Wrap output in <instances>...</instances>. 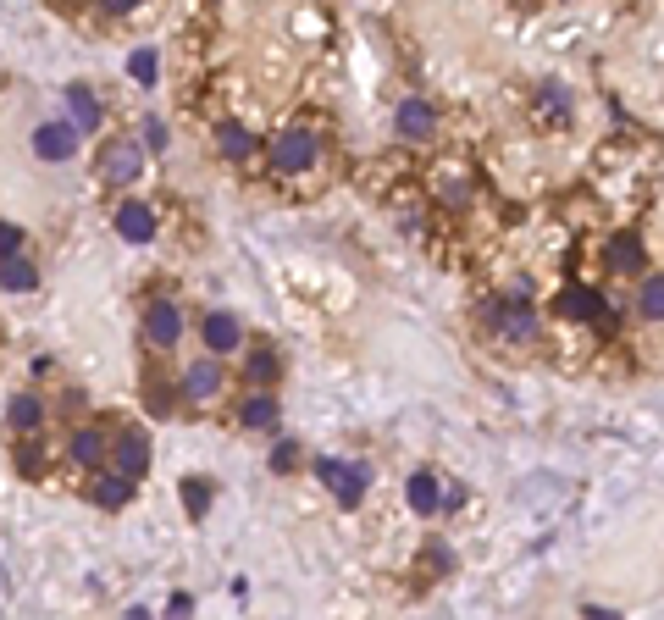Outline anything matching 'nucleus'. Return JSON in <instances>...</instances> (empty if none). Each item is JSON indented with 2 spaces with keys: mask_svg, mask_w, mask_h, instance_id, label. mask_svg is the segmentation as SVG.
<instances>
[{
  "mask_svg": "<svg viewBox=\"0 0 664 620\" xmlns=\"http://www.w3.org/2000/svg\"><path fill=\"white\" fill-rule=\"evenodd\" d=\"M144 410H150V416H172V394H166L161 382H155L150 394H144Z\"/></svg>",
  "mask_w": 664,
  "mask_h": 620,
  "instance_id": "29",
  "label": "nucleus"
},
{
  "mask_svg": "<svg viewBox=\"0 0 664 620\" xmlns=\"http://www.w3.org/2000/svg\"><path fill=\"white\" fill-rule=\"evenodd\" d=\"M543 106H554V111H570V95L559 84H543Z\"/></svg>",
  "mask_w": 664,
  "mask_h": 620,
  "instance_id": "31",
  "label": "nucleus"
},
{
  "mask_svg": "<svg viewBox=\"0 0 664 620\" xmlns=\"http://www.w3.org/2000/svg\"><path fill=\"white\" fill-rule=\"evenodd\" d=\"M559 316H576V322H598L604 316V294L598 288H565V294L554 299Z\"/></svg>",
  "mask_w": 664,
  "mask_h": 620,
  "instance_id": "16",
  "label": "nucleus"
},
{
  "mask_svg": "<svg viewBox=\"0 0 664 620\" xmlns=\"http://www.w3.org/2000/svg\"><path fill=\"white\" fill-rule=\"evenodd\" d=\"M166 609H172V615H189L194 598H189V593H172V598H166Z\"/></svg>",
  "mask_w": 664,
  "mask_h": 620,
  "instance_id": "33",
  "label": "nucleus"
},
{
  "mask_svg": "<svg viewBox=\"0 0 664 620\" xmlns=\"http://www.w3.org/2000/svg\"><path fill=\"white\" fill-rule=\"evenodd\" d=\"M128 78H133V84H144V89H150L155 78H161V56H155L150 45H144V50H133V56H128Z\"/></svg>",
  "mask_w": 664,
  "mask_h": 620,
  "instance_id": "25",
  "label": "nucleus"
},
{
  "mask_svg": "<svg viewBox=\"0 0 664 620\" xmlns=\"http://www.w3.org/2000/svg\"><path fill=\"white\" fill-rule=\"evenodd\" d=\"M404 499H410L415 515H438L443 510V488H438V471H415L404 482Z\"/></svg>",
  "mask_w": 664,
  "mask_h": 620,
  "instance_id": "15",
  "label": "nucleus"
},
{
  "mask_svg": "<svg viewBox=\"0 0 664 620\" xmlns=\"http://www.w3.org/2000/svg\"><path fill=\"white\" fill-rule=\"evenodd\" d=\"M144 338H150L155 349H172L183 338V310L172 305V299H150V310H144Z\"/></svg>",
  "mask_w": 664,
  "mask_h": 620,
  "instance_id": "7",
  "label": "nucleus"
},
{
  "mask_svg": "<svg viewBox=\"0 0 664 620\" xmlns=\"http://www.w3.org/2000/svg\"><path fill=\"white\" fill-rule=\"evenodd\" d=\"M0 283L12 288V294H28V288H39V266L28 261L23 250H17V255H0Z\"/></svg>",
  "mask_w": 664,
  "mask_h": 620,
  "instance_id": "18",
  "label": "nucleus"
},
{
  "mask_svg": "<svg viewBox=\"0 0 664 620\" xmlns=\"http://www.w3.org/2000/svg\"><path fill=\"white\" fill-rule=\"evenodd\" d=\"M111 471H122V477H133L139 482L144 471H150V438H144L139 427H128V432H117V438H111Z\"/></svg>",
  "mask_w": 664,
  "mask_h": 620,
  "instance_id": "4",
  "label": "nucleus"
},
{
  "mask_svg": "<svg viewBox=\"0 0 664 620\" xmlns=\"http://www.w3.org/2000/svg\"><path fill=\"white\" fill-rule=\"evenodd\" d=\"M139 172H144V144L111 139L106 150H100V178H106V183H133Z\"/></svg>",
  "mask_w": 664,
  "mask_h": 620,
  "instance_id": "5",
  "label": "nucleus"
},
{
  "mask_svg": "<svg viewBox=\"0 0 664 620\" xmlns=\"http://www.w3.org/2000/svg\"><path fill=\"white\" fill-rule=\"evenodd\" d=\"M111 222H117V233L128 244H150L155 239V211H150V205H139V200L117 205V211H111Z\"/></svg>",
  "mask_w": 664,
  "mask_h": 620,
  "instance_id": "12",
  "label": "nucleus"
},
{
  "mask_svg": "<svg viewBox=\"0 0 664 620\" xmlns=\"http://www.w3.org/2000/svg\"><path fill=\"white\" fill-rule=\"evenodd\" d=\"M299 465V443L294 438H277V449H272V471H294Z\"/></svg>",
  "mask_w": 664,
  "mask_h": 620,
  "instance_id": "28",
  "label": "nucleus"
},
{
  "mask_svg": "<svg viewBox=\"0 0 664 620\" xmlns=\"http://www.w3.org/2000/svg\"><path fill=\"white\" fill-rule=\"evenodd\" d=\"M100 6H106V12H133L139 0H100Z\"/></svg>",
  "mask_w": 664,
  "mask_h": 620,
  "instance_id": "34",
  "label": "nucleus"
},
{
  "mask_svg": "<svg viewBox=\"0 0 664 620\" xmlns=\"http://www.w3.org/2000/svg\"><path fill=\"white\" fill-rule=\"evenodd\" d=\"M637 310H642V316H648V322H659V316H664V277H659V272H648V277H642Z\"/></svg>",
  "mask_w": 664,
  "mask_h": 620,
  "instance_id": "24",
  "label": "nucleus"
},
{
  "mask_svg": "<svg viewBox=\"0 0 664 620\" xmlns=\"http://www.w3.org/2000/svg\"><path fill=\"white\" fill-rule=\"evenodd\" d=\"M83 405H89V399H83L78 388H67V394H61V416H78Z\"/></svg>",
  "mask_w": 664,
  "mask_h": 620,
  "instance_id": "32",
  "label": "nucleus"
},
{
  "mask_svg": "<svg viewBox=\"0 0 664 620\" xmlns=\"http://www.w3.org/2000/svg\"><path fill=\"white\" fill-rule=\"evenodd\" d=\"M238 421H244L249 432H266V427H277V394H249L244 399V410H238Z\"/></svg>",
  "mask_w": 664,
  "mask_h": 620,
  "instance_id": "21",
  "label": "nucleus"
},
{
  "mask_svg": "<svg viewBox=\"0 0 664 620\" xmlns=\"http://www.w3.org/2000/svg\"><path fill=\"white\" fill-rule=\"evenodd\" d=\"M106 454H111V432H100V427L67 432V460H72V465H83V471H100V465H106Z\"/></svg>",
  "mask_w": 664,
  "mask_h": 620,
  "instance_id": "9",
  "label": "nucleus"
},
{
  "mask_svg": "<svg viewBox=\"0 0 664 620\" xmlns=\"http://www.w3.org/2000/svg\"><path fill=\"white\" fill-rule=\"evenodd\" d=\"M67 122L78 133H95L100 128V100L89 84H67Z\"/></svg>",
  "mask_w": 664,
  "mask_h": 620,
  "instance_id": "14",
  "label": "nucleus"
},
{
  "mask_svg": "<svg viewBox=\"0 0 664 620\" xmlns=\"http://www.w3.org/2000/svg\"><path fill=\"white\" fill-rule=\"evenodd\" d=\"M216 150H222L227 161H249V155H255V133H249L244 122H222V128H216Z\"/></svg>",
  "mask_w": 664,
  "mask_h": 620,
  "instance_id": "20",
  "label": "nucleus"
},
{
  "mask_svg": "<svg viewBox=\"0 0 664 620\" xmlns=\"http://www.w3.org/2000/svg\"><path fill=\"white\" fill-rule=\"evenodd\" d=\"M316 477L332 488V499L344 504V510H355L360 499H366V482H371V465H349V460H316Z\"/></svg>",
  "mask_w": 664,
  "mask_h": 620,
  "instance_id": "2",
  "label": "nucleus"
},
{
  "mask_svg": "<svg viewBox=\"0 0 664 620\" xmlns=\"http://www.w3.org/2000/svg\"><path fill=\"white\" fill-rule=\"evenodd\" d=\"M183 510H189L194 521L211 510V477H189V482H183Z\"/></svg>",
  "mask_w": 664,
  "mask_h": 620,
  "instance_id": "26",
  "label": "nucleus"
},
{
  "mask_svg": "<svg viewBox=\"0 0 664 620\" xmlns=\"http://www.w3.org/2000/svg\"><path fill=\"white\" fill-rule=\"evenodd\" d=\"M393 128H399V139H410V144H427L432 133H438V111H432L427 100H404V106L393 111Z\"/></svg>",
  "mask_w": 664,
  "mask_h": 620,
  "instance_id": "10",
  "label": "nucleus"
},
{
  "mask_svg": "<svg viewBox=\"0 0 664 620\" xmlns=\"http://www.w3.org/2000/svg\"><path fill=\"white\" fill-rule=\"evenodd\" d=\"M216 394H222V360L205 355V360H194V366L183 371V399L205 405V399H216Z\"/></svg>",
  "mask_w": 664,
  "mask_h": 620,
  "instance_id": "11",
  "label": "nucleus"
},
{
  "mask_svg": "<svg viewBox=\"0 0 664 620\" xmlns=\"http://www.w3.org/2000/svg\"><path fill=\"white\" fill-rule=\"evenodd\" d=\"M200 344L211 349L216 360H227V355H238L244 349V322H238L233 310H205V322H200Z\"/></svg>",
  "mask_w": 664,
  "mask_h": 620,
  "instance_id": "3",
  "label": "nucleus"
},
{
  "mask_svg": "<svg viewBox=\"0 0 664 620\" xmlns=\"http://www.w3.org/2000/svg\"><path fill=\"white\" fill-rule=\"evenodd\" d=\"M139 144H144V150H155V155H161L166 144H172V133H166V122H161V117H144V122H139Z\"/></svg>",
  "mask_w": 664,
  "mask_h": 620,
  "instance_id": "27",
  "label": "nucleus"
},
{
  "mask_svg": "<svg viewBox=\"0 0 664 620\" xmlns=\"http://www.w3.org/2000/svg\"><path fill=\"white\" fill-rule=\"evenodd\" d=\"M266 155H272V172H310L316 167V133L305 122H288V128L272 133Z\"/></svg>",
  "mask_w": 664,
  "mask_h": 620,
  "instance_id": "1",
  "label": "nucleus"
},
{
  "mask_svg": "<svg viewBox=\"0 0 664 620\" xmlns=\"http://www.w3.org/2000/svg\"><path fill=\"white\" fill-rule=\"evenodd\" d=\"M438 189H443V200L460 211V205L471 200V178H465V167H443V172H438Z\"/></svg>",
  "mask_w": 664,
  "mask_h": 620,
  "instance_id": "23",
  "label": "nucleus"
},
{
  "mask_svg": "<svg viewBox=\"0 0 664 620\" xmlns=\"http://www.w3.org/2000/svg\"><path fill=\"white\" fill-rule=\"evenodd\" d=\"M23 250V227L17 222H0V255H17Z\"/></svg>",
  "mask_w": 664,
  "mask_h": 620,
  "instance_id": "30",
  "label": "nucleus"
},
{
  "mask_svg": "<svg viewBox=\"0 0 664 620\" xmlns=\"http://www.w3.org/2000/svg\"><path fill=\"white\" fill-rule=\"evenodd\" d=\"M83 144V133L72 128V122H39L34 128V155L39 161H72Z\"/></svg>",
  "mask_w": 664,
  "mask_h": 620,
  "instance_id": "6",
  "label": "nucleus"
},
{
  "mask_svg": "<svg viewBox=\"0 0 664 620\" xmlns=\"http://www.w3.org/2000/svg\"><path fill=\"white\" fill-rule=\"evenodd\" d=\"M128 499H133V477H122V471H111V477L95 482V504H100V510H122Z\"/></svg>",
  "mask_w": 664,
  "mask_h": 620,
  "instance_id": "22",
  "label": "nucleus"
},
{
  "mask_svg": "<svg viewBox=\"0 0 664 620\" xmlns=\"http://www.w3.org/2000/svg\"><path fill=\"white\" fill-rule=\"evenodd\" d=\"M493 327L504 338H515V344H532V338H537V310L526 305V299H498V305H493Z\"/></svg>",
  "mask_w": 664,
  "mask_h": 620,
  "instance_id": "8",
  "label": "nucleus"
},
{
  "mask_svg": "<svg viewBox=\"0 0 664 620\" xmlns=\"http://www.w3.org/2000/svg\"><path fill=\"white\" fill-rule=\"evenodd\" d=\"M238 355H244V377L255 382V388H272L277 377H283V355H277V349H238Z\"/></svg>",
  "mask_w": 664,
  "mask_h": 620,
  "instance_id": "17",
  "label": "nucleus"
},
{
  "mask_svg": "<svg viewBox=\"0 0 664 620\" xmlns=\"http://www.w3.org/2000/svg\"><path fill=\"white\" fill-rule=\"evenodd\" d=\"M6 421H12V432H34L39 421H45V405H39V394H12L6 399Z\"/></svg>",
  "mask_w": 664,
  "mask_h": 620,
  "instance_id": "19",
  "label": "nucleus"
},
{
  "mask_svg": "<svg viewBox=\"0 0 664 620\" xmlns=\"http://www.w3.org/2000/svg\"><path fill=\"white\" fill-rule=\"evenodd\" d=\"M609 266L631 272V277L648 272V244H642V233H615V239H609Z\"/></svg>",
  "mask_w": 664,
  "mask_h": 620,
  "instance_id": "13",
  "label": "nucleus"
}]
</instances>
